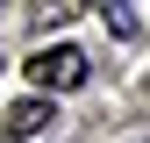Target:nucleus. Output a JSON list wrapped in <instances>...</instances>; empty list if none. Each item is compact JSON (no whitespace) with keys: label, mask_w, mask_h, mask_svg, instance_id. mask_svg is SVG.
Returning a JSON list of instances; mask_svg holds the SVG:
<instances>
[{"label":"nucleus","mask_w":150,"mask_h":143,"mask_svg":"<svg viewBox=\"0 0 150 143\" xmlns=\"http://www.w3.org/2000/svg\"><path fill=\"white\" fill-rule=\"evenodd\" d=\"M43 129H50V100H14L7 115H0V136H14V143H22V136H43Z\"/></svg>","instance_id":"nucleus-2"},{"label":"nucleus","mask_w":150,"mask_h":143,"mask_svg":"<svg viewBox=\"0 0 150 143\" xmlns=\"http://www.w3.org/2000/svg\"><path fill=\"white\" fill-rule=\"evenodd\" d=\"M79 7H93V0H43L36 22H64V14H79Z\"/></svg>","instance_id":"nucleus-3"},{"label":"nucleus","mask_w":150,"mask_h":143,"mask_svg":"<svg viewBox=\"0 0 150 143\" xmlns=\"http://www.w3.org/2000/svg\"><path fill=\"white\" fill-rule=\"evenodd\" d=\"M22 72L43 86V93H71V86H86V50L79 43H43Z\"/></svg>","instance_id":"nucleus-1"}]
</instances>
